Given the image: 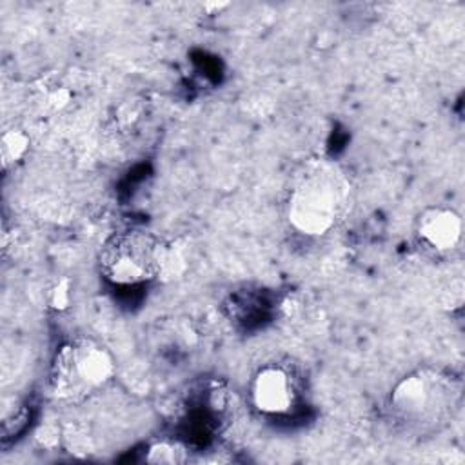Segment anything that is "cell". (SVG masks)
I'll return each instance as SVG.
<instances>
[{"mask_svg": "<svg viewBox=\"0 0 465 465\" xmlns=\"http://www.w3.org/2000/svg\"><path fill=\"white\" fill-rule=\"evenodd\" d=\"M349 205L351 182L343 169L329 160H312L291 182L285 218L303 236H323L343 222Z\"/></svg>", "mask_w": 465, "mask_h": 465, "instance_id": "1", "label": "cell"}, {"mask_svg": "<svg viewBox=\"0 0 465 465\" xmlns=\"http://www.w3.org/2000/svg\"><path fill=\"white\" fill-rule=\"evenodd\" d=\"M116 372V361L107 347L89 338H71L53 352L47 387L51 396L76 405L104 391Z\"/></svg>", "mask_w": 465, "mask_h": 465, "instance_id": "2", "label": "cell"}, {"mask_svg": "<svg viewBox=\"0 0 465 465\" xmlns=\"http://www.w3.org/2000/svg\"><path fill=\"white\" fill-rule=\"evenodd\" d=\"M167 245L153 232L127 227L111 232L98 249L102 278L116 287H136L163 274Z\"/></svg>", "mask_w": 465, "mask_h": 465, "instance_id": "3", "label": "cell"}, {"mask_svg": "<svg viewBox=\"0 0 465 465\" xmlns=\"http://www.w3.org/2000/svg\"><path fill=\"white\" fill-rule=\"evenodd\" d=\"M450 380L430 369H416L400 378L389 394L392 416L409 429H430L450 411Z\"/></svg>", "mask_w": 465, "mask_h": 465, "instance_id": "4", "label": "cell"}, {"mask_svg": "<svg viewBox=\"0 0 465 465\" xmlns=\"http://www.w3.org/2000/svg\"><path fill=\"white\" fill-rule=\"evenodd\" d=\"M249 398L263 416H287L300 400V380L283 363H265L251 378Z\"/></svg>", "mask_w": 465, "mask_h": 465, "instance_id": "5", "label": "cell"}, {"mask_svg": "<svg viewBox=\"0 0 465 465\" xmlns=\"http://www.w3.org/2000/svg\"><path fill=\"white\" fill-rule=\"evenodd\" d=\"M416 243L434 256L456 251L463 238V222L456 209L449 205H427L412 222Z\"/></svg>", "mask_w": 465, "mask_h": 465, "instance_id": "6", "label": "cell"}, {"mask_svg": "<svg viewBox=\"0 0 465 465\" xmlns=\"http://www.w3.org/2000/svg\"><path fill=\"white\" fill-rule=\"evenodd\" d=\"M29 147H31V138L24 129L11 127L4 131L0 138V158H2L4 171L20 163L29 153Z\"/></svg>", "mask_w": 465, "mask_h": 465, "instance_id": "7", "label": "cell"}, {"mask_svg": "<svg viewBox=\"0 0 465 465\" xmlns=\"http://www.w3.org/2000/svg\"><path fill=\"white\" fill-rule=\"evenodd\" d=\"M145 460L151 463H182L187 460V449L180 441L160 440L147 449Z\"/></svg>", "mask_w": 465, "mask_h": 465, "instance_id": "8", "label": "cell"}, {"mask_svg": "<svg viewBox=\"0 0 465 465\" xmlns=\"http://www.w3.org/2000/svg\"><path fill=\"white\" fill-rule=\"evenodd\" d=\"M45 300H47V305L53 309V311H65L69 309L71 305V300H73V287H71V280L62 276V278H56L51 287L47 289V294H45Z\"/></svg>", "mask_w": 465, "mask_h": 465, "instance_id": "9", "label": "cell"}]
</instances>
